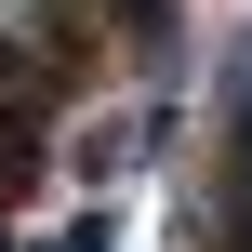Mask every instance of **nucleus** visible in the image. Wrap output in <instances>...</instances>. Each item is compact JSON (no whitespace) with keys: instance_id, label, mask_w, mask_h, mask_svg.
I'll use <instances>...</instances> for the list:
<instances>
[{"instance_id":"nucleus-1","label":"nucleus","mask_w":252,"mask_h":252,"mask_svg":"<svg viewBox=\"0 0 252 252\" xmlns=\"http://www.w3.org/2000/svg\"><path fill=\"white\" fill-rule=\"evenodd\" d=\"M226 159H239V199H252V40H239V66H226Z\"/></svg>"},{"instance_id":"nucleus-2","label":"nucleus","mask_w":252,"mask_h":252,"mask_svg":"<svg viewBox=\"0 0 252 252\" xmlns=\"http://www.w3.org/2000/svg\"><path fill=\"white\" fill-rule=\"evenodd\" d=\"M226 252H252V199H226Z\"/></svg>"},{"instance_id":"nucleus-3","label":"nucleus","mask_w":252,"mask_h":252,"mask_svg":"<svg viewBox=\"0 0 252 252\" xmlns=\"http://www.w3.org/2000/svg\"><path fill=\"white\" fill-rule=\"evenodd\" d=\"M53 252H106V226H66V239H53Z\"/></svg>"}]
</instances>
